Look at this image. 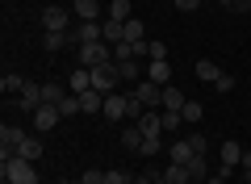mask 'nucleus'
Returning <instances> with one entry per match:
<instances>
[{"label":"nucleus","mask_w":251,"mask_h":184,"mask_svg":"<svg viewBox=\"0 0 251 184\" xmlns=\"http://www.w3.org/2000/svg\"><path fill=\"white\" fill-rule=\"evenodd\" d=\"M0 176L13 184H38V172L29 159H21L17 151H0Z\"/></svg>","instance_id":"obj_1"},{"label":"nucleus","mask_w":251,"mask_h":184,"mask_svg":"<svg viewBox=\"0 0 251 184\" xmlns=\"http://www.w3.org/2000/svg\"><path fill=\"white\" fill-rule=\"evenodd\" d=\"M75 59H80V67H100V63H113V46L109 42H88V46H75Z\"/></svg>","instance_id":"obj_2"},{"label":"nucleus","mask_w":251,"mask_h":184,"mask_svg":"<svg viewBox=\"0 0 251 184\" xmlns=\"http://www.w3.org/2000/svg\"><path fill=\"white\" fill-rule=\"evenodd\" d=\"M88 42H105V26H97V21H80L75 29H67V46H88Z\"/></svg>","instance_id":"obj_3"},{"label":"nucleus","mask_w":251,"mask_h":184,"mask_svg":"<svg viewBox=\"0 0 251 184\" xmlns=\"http://www.w3.org/2000/svg\"><path fill=\"white\" fill-rule=\"evenodd\" d=\"M67 26H72V13L63 4H46L42 9V34H67Z\"/></svg>","instance_id":"obj_4"},{"label":"nucleus","mask_w":251,"mask_h":184,"mask_svg":"<svg viewBox=\"0 0 251 184\" xmlns=\"http://www.w3.org/2000/svg\"><path fill=\"white\" fill-rule=\"evenodd\" d=\"M122 84V76H117V63H100V67H92V88H97V92H113V88Z\"/></svg>","instance_id":"obj_5"},{"label":"nucleus","mask_w":251,"mask_h":184,"mask_svg":"<svg viewBox=\"0 0 251 184\" xmlns=\"http://www.w3.org/2000/svg\"><path fill=\"white\" fill-rule=\"evenodd\" d=\"M239 163H243V147H239L234 138H226L222 147H218V172H226V176H230Z\"/></svg>","instance_id":"obj_6"},{"label":"nucleus","mask_w":251,"mask_h":184,"mask_svg":"<svg viewBox=\"0 0 251 184\" xmlns=\"http://www.w3.org/2000/svg\"><path fill=\"white\" fill-rule=\"evenodd\" d=\"M138 101H143L147 109H155L163 101V84H155V79H138V92H134Z\"/></svg>","instance_id":"obj_7"},{"label":"nucleus","mask_w":251,"mask_h":184,"mask_svg":"<svg viewBox=\"0 0 251 184\" xmlns=\"http://www.w3.org/2000/svg\"><path fill=\"white\" fill-rule=\"evenodd\" d=\"M126 109H130V97H122V92H109V97H105V109H100V113H105L109 122H122Z\"/></svg>","instance_id":"obj_8"},{"label":"nucleus","mask_w":251,"mask_h":184,"mask_svg":"<svg viewBox=\"0 0 251 184\" xmlns=\"http://www.w3.org/2000/svg\"><path fill=\"white\" fill-rule=\"evenodd\" d=\"M17 105H21V113H38V109L46 105V101H42V84H25V92H21Z\"/></svg>","instance_id":"obj_9"},{"label":"nucleus","mask_w":251,"mask_h":184,"mask_svg":"<svg viewBox=\"0 0 251 184\" xmlns=\"http://www.w3.org/2000/svg\"><path fill=\"white\" fill-rule=\"evenodd\" d=\"M168 159H172V163H193V159H197V151H193V142H188V138H176V142H172V147H168Z\"/></svg>","instance_id":"obj_10"},{"label":"nucleus","mask_w":251,"mask_h":184,"mask_svg":"<svg viewBox=\"0 0 251 184\" xmlns=\"http://www.w3.org/2000/svg\"><path fill=\"white\" fill-rule=\"evenodd\" d=\"M63 122V113H59V105H42V109H38V113H34V126H38V130H54V126H59Z\"/></svg>","instance_id":"obj_11"},{"label":"nucleus","mask_w":251,"mask_h":184,"mask_svg":"<svg viewBox=\"0 0 251 184\" xmlns=\"http://www.w3.org/2000/svg\"><path fill=\"white\" fill-rule=\"evenodd\" d=\"M159 105L168 109V113H180V109L188 105V97H184V92H180L176 84H168V88H163V101H159Z\"/></svg>","instance_id":"obj_12"},{"label":"nucleus","mask_w":251,"mask_h":184,"mask_svg":"<svg viewBox=\"0 0 251 184\" xmlns=\"http://www.w3.org/2000/svg\"><path fill=\"white\" fill-rule=\"evenodd\" d=\"M21 142H25V130L21 126H0V147L4 151H17Z\"/></svg>","instance_id":"obj_13"},{"label":"nucleus","mask_w":251,"mask_h":184,"mask_svg":"<svg viewBox=\"0 0 251 184\" xmlns=\"http://www.w3.org/2000/svg\"><path fill=\"white\" fill-rule=\"evenodd\" d=\"M67 88H72L75 97H80V92H92V71H88V67H75L72 79H67Z\"/></svg>","instance_id":"obj_14"},{"label":"nucleus","mask_w":251,"mask_h":184,"mask_svg":"<svg viewBox=\"0 0 251 184\" xmlns=\"http://www.w3.org/2000/svg\"><path fill=\"white\" fill-rule=\"evenodd\" d=\"M147 79H155V84L168 88V84H172V63H168V59H155L151 67H147Z\"/></svg>","instance_id":"obj_15"},{"label":"nucleus","mask_w":251,"mask_h":184,"mask_svg":"<svg viewBox=\"0 0 251 184\" xmlns=\"http://www.w3.org/2000/svg\"><path fill=\"white\" fill-rule=\"evenodd\" d=\"M72 9L80 21H97L100 17V0H72Z\"/></svg>","instance_id":"obj_16"},{"label":"nucleus","mask_w":251,"mask_h":184,"mask_svg":"<svg viewBox=\"0 0 251 184\" xmlns=\"http://www.w3.org/2000/svg\"><path fill=\"white\" fill-rule=\"evenodd\" d=\"M197 79H205V84H218V76H222V71H218V63L214 59H197Z\"/></svg>","instance_id":"obj_17"},{"label":"nucleus","mask_w":251,"mask_h":184,"mask_svg":"<svg viewBox=\"0 0 251 184\" xmlns=\"http://www.w3.org/2000/svg\"><path fill=\"white\" fill-rule=\"evenodd\" d=\"M163 180H168V184H193V172H188L184 163H168V172H163Z\"/></svg>","instance_id":"obj_18"},{"label":"nucleus","mask_w":251,"mask_h":184,"mask_svg":"<svg viewBox=\"0 0 251 184\" xmlns=\"http://www.w3.org/2000/svg\"><path fill=\"white\" fill-rule=\"evenodd\" d=\"M67 92H72V88H63V84H54V79H46V84H42V101H46V105H59V101L67 97Z\"/></svg>","instance_id":"obj_19"},{"label":"nucleus","mask_w":251,"mask_h":184,"mask_svg":"<svg viewBox=\"0 0 251 184\" xmlns=\"http://www.w3.org/2000/svg\"><path fill=\"white\" fill-rule=\"evenodd\" d=\"M17 155L29 159V163H34V159H42V138H29V134H25V142L17 147Z\"/></svg>","instance_id":"obj_20"},{"label":"nucleus","mask_w":251,"mask_h":184,"mask_svg":"<svg viewBox=\"0 0 251 184\" xmlns=\"http://www.w3.org/2000/svg\"><path fill=\"white\" fill-rule=\"evenodd\" d=\"M105 42H109V46L126 42V21H105Z\"/></svg>","instance_id":"obj_21"},{"label":"nucleus","mask_w":251,"mask_h":184,"mask_svg":"<svg viewBox=\"0 0 251 184\" xmlns=\"http://www.w3.org/2000/svg\"><path fill=\"white\" fill-rule=\"evenodd\" d=\"M122 147L126 151H138V147H143V130H138V126H126V130H122Z\"/></svg>","instance_id":"obj_22"},{"label":"nucleus","mask_w":251,"mask_h":184,"mask_svg":"<svg viewBox=\"0 0 251 184\" xmlns=\"http://www.w3.org/2000/svg\"><path fill=\"white\" fill-rule=\"evenodd\" d=\"M109 21H130V0H109Z\"/></svg>","instance_id":"obj_23"},{"label":"nucleus","mask_w":251,"mask_h":184,"mask_svg":"<svg viewBox=\"0 0 251 184\" xmlns=\"http://www.w3.org/2000/svg\"><path fill=\"white\" fill-rule=\"evenodd\" d=\"M59 113H63V117H75V113H84V109H80V97H75V92H67V97L59 101Z\"/></svg>","instance_id":"obj_24"},{"label":"nucleus","mask_w":251,"mask_h":184,"mask_svg":"<svg viewBox=\"0 0 251 184\" xmlns=\"http://www.w3.org/2000/svg\"><path fill=\"white\" fill-rule=\"evenodd\" d=\"M42 46H46V54H59L67 46V34H42Z\"/></svg>","instance_id":"obj_25"},{"label":"nucleus","mask_w":251,"mask_h":184,"mask_svg":"<svg viewBox=\"0 0 251 184\" xmlns=\"http://www.w3.org/2000/svg\"><path fill=\"white\" fill-rule=\"evenodd\" d=\"M0 92H25V79L13 76V71H4V79H0Z\"/></svg>","instance_id":"obj_26"},{"label":"nucleus","mask_w":251,"mask_h":184,"mask_svg":"<svg viewBox=\"0 0 251 184\" xmlns=\"http://www.w3.org/2000/svg\"><path fill=\"white\" fill-rule=\"evenodd\" d=\"M117 76L122 79H138V59H117Z\"/></svg>","instance_id":"obj_27"},{"label":"nucleus","mask_w":251,"mask_h":184,"mask_svg":"<svg viewBox=\"0 0 251 184\" xmlns=\"http://www.w3.org/2000/svg\"><path fill=\"white\" fill-rule=\"evenodd\" d=\"M188 172H193V180H197V184H205V180H209V172H205V155L193 159V163H188Z\"/></svg>","instance_id":"obj_28"},{"label":"nucleus","mask_w":251,"mask_h":184,"mask_svg":"<svg viewBox=\"0 0 251 184\" xmlns=\"http://www.w3.org/2000/svg\"><path fill=\"white\" fill-rule=\"evenodd\" d=\"M180 117H184L188 126H197V122H201V105H197V101H188V105L180 109Z\"/></svg>","instance_id":"obj_29"},{"label":"nucleus","mask_w":251,"mask_h":184,"mask_svg":"<svg viewBox=\"0 0 251 184\" xmlns=\"http://www.w3.org/2000/svg\"><path fill=\"white\" fill-rule=\"evenodd\" d=\"M126 42H143V21H126Z\"/></svg>","instance_id":"obj_30"},{"label":"nucleus","mask_w":251,"mask_h":184,"mask_svg":"<svg viewBox=\"0 0 251 184\" xmlns=\"http://www.w3.org/2000/svg\"><path fill=\"white\" fill-rule=\"evenodd\" d=\"M155 59H168V46L163 42H147V63H155Z\"/></svg>","instance_id":"obj_31"},{"label":"nucleus","mask_w":251,"mask_h":184,"mask_svg":"<svg viewBox=\"0 0 251 184\" xmlns=\"http://www.w3.org/2000/svg\"><path fill=\"white\" fill-rule=\"evenodd\" d=\"M222 9H230V13H251V0H218Z\"/></svg>","instance_id":"obj_32"},{"label":"nucleus","mask_w":251,"mask_h":184,"mask_svg":"<svg viewBox=\"0 0 251 184\" xmlns=\"http://www.w3.org/2000/svg\"><path fill=\"white\" fill-rule=\"evenodd\" d=\"M163 151V142L159 138H143V147H138V155H159Z\"/></svg>","instance_id":"obj_33"},{"label":"nucleus","mask_w":251,"mask_h":184,"mask_svg":"<svg viewBox=\"0 0 251 184\" xmlns=\"http://www.w3.org/2000/svg\"><path fill=\"white\" fill-rule=\"evenodd\" d=\"M176 126H184V117H180V113H168V109H163V130H176Z\"/></svg>","instance_id":"obj_34"},{"label":"nucleus","mask_w":251,"mask_h":184,"mask_svg":"<svg viewBox=\"0 0 251 184\" xmlns=\"http://www.w3.org/2000/svg\"><path fill=\"white\" fill-rule=\"evenodd\" d=\"M172 4H176L180 13H197L201 9V0H172Z\"/></svg>","instance_id":"obj_35"},{"label":"nucleus","mask_w":251,"mask_h":184,"mask_svg":"<svg viewBox=\"0 0 251 184\" xmlns=\"http://www.w3.org/2000/svg\"><path fill=\"white\" fill-rule=\"evenodd\" d=\"M105 184H130V176H126V172H117V167H113V172H105Z\"/></svg>","instance_id":"obj_36"},{"label":"nucleus","mask_w":251,"mask_h":184,"mask_svg":"<svg viewBox=\"0 0 251 184\" xmlns=\"http://www.w3.org/2000/svg\"><path fill=\"white\" fill-rule=\"evenodd\" d=\"M188 142H193V151H197V155H205V147H209L205 134H188Z\"/></svg>","instance_id":"obj_37"},{"label":"nucleus","mask_w":251,"mask_h":184,"mask_svg":"<svg viewBox=\"0 0 251 184\" xmlns=\"http://www.w3.org/2000/svg\"><path fill=\"white\" fill-rule=\"evenodd\" d=\"M80 180H84V184H105V172H97V167H92V172H84Z\"/></svg>","instance_id":"obj_38"},{"label":"nucleus","mask_w":251,"mask_h":184,"mask_svg":"<svg viewBox=\"0 0 251 184\" xmlns=\"http://www.w3.org/2000/svg\"><path fill=\"white\" fill-rule=\"evenodd\" d=\"M214 88H218V92H230V88H234V76H226V71H222V76H218V84H214Z\"/></svg>","instance_id":"obj_39"},{"label":"nucleus","mask_w":251,"mask_h":184,"mask_svg":"<svg viewBox=\"0 0 251 184\" xmlns=\"http://www.w3.org/2000/svg\"><path fill=\"white\" fill-rule=\"evenodd\" d=\"M226 180H230V176H226V172H214V176H209L205 184H226Z\"/></svg>","instance_id":"obj_40"},{"label":"nucleus","mask_w":251,"mask_h":184,"mask_svg":"<svg viewBox=\"0 0 251 184\" xmlns=\"http://www.w3.org/2000/svg\"><path fill=\"white\" fill-rule=\"evenodd\" d=\"M239 167H243V172H247V167H251V151H243V163H239Z\"/></svg>","instance_id":"obj_41"},{"label":"nucleus","mask_w":251,"mask_h":184,"mask_svg":"<svg viewBox=\"0 0 251 184\" xmlns=\"http://www.w3.org/2000/svg\"><path fill=\"white\" fill-rule=\"evenodd\" d=\"M151 184H168V180H163V176H155V180H151Z\"/></svg>","instance_id":"obj_42"},{"label":"nucleus","mask_w":251,"mask_h":184,"mask_svg":"<svg viewBox=\"0 0 251 184\" xmlns=\"http://www.w3.org/2000/svg\"><path fill=\"white\" fill-rule=\"evenodd\" d=\"M243 176H247V184H251V167H247V172H243Z\"/></svg>","instance_id":"obj_43"},{"label":"nucleus","mask_w":251,"mask_h":184,"mask_svg":"<svg viewBox=\"0 0 251 184\" xmlns=\"http://www.w3.org/2000/svg\"><path fill=\"white\" fill-rule=\"evenodd\" d=\"M72 184H84V180H72Z\"/></svg>","instance_id":"obj_44"},{"label":"nucleus","mask_w":251,"mask_h":184,"mask_svg":"<svg viewBox=\"0 0 251 184\" xmlns=\"http://www.w3.org/2000/svg\"><path fill=\"white\" fill-rule=\"evenodd\" d=\"M4 184H13V180H4Z\"/></svg>","instance_id":"obj_45"},{"label":"nucleus","mask_w":251,"mask_h":184,"mask_svg":"<svg viewBox=\"0 0 251 184\" xmlns=\"http://www.w3.org/2000/svg\"><path fill=\"white\" fill-rule=\"evenodd\" d=\"M193 184H197V180H193Z\"/></svg>","instance_id":"obj_46"}]
</instances>
